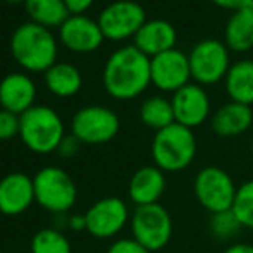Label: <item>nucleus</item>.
I'll return each instance as SVG.
<instances>
[{"mask_svg":"<svg viewBox=\"0 0 253 253\" xmlns=\"http://www.w3.org/2000/svg\"><path fill=\"white\" fill-rule=\"evenodd\" d=\"M103 88L116 100H133L152 84L150 57L134 45H124L110 53L102 73Z\"/></svg>","mask_w":253,"mask_h":253,"instance_id":"f257e3e1","label":"nucleus"},{"mask_svg":"<svg viewBox=\"0 0 253 253\" xmlns=\"http://www.w3.org/2000/svg\"><path fill=\"white\" fill-rule=\"evenodd\" d=\"M9 47L14 60L28 73H45L57 62L59 55V42L52 30L31 21L14 30Z\"/></svg>","mask_w":253,"mask_h":253,"instance_id":"f03ea898","label":"nucleus"},{"mask_svg":"<svg viewBox=\"0 0 253 253\" xmlns=\"http://www.w3.org/2000/svg\"><path fill=\"white\" fill-rule=\"evenodd\" d=\"M197 138L193 129L174 123L157 131L152 140L153 166L164 172H181L191 166L197 155Z\"/></svg>","mask_w":253,"mask_h":253,"instance_id":"7ed1b4c3","label":"nucleus"},{"mask_svg":"<svg viewBox=\"0 0 253 253\" xmlns=\"http://www.w3.org/2000/svg\"><path fill=\"white\" fill-rule=\"evenodd\" d=\"M66 136L60 116L48 105H35L21 116L19 138L28 150L47 155L57 152Z\"/></svg>","mask_w":253,"mask_h":253,"instance_id":"20e7f679","label":"nucleus"},{"mask_svg":"<svg viewBox=\"0 0 253 253\" xmlns=\"http://www.w3.org/2000/svg\"><path fill=\"white\" fill-rule=\"evenodd\" d=\"M35 198L38 205L52 213H66L78 200V188L64 169L47 166L33 177Z\"/></svg>","mask_w":253,"mask_h":253,"instance_id":"39448f33","label":"nucleus"},{"mask_svg":"<svg viewBox=\"0 0 253 253\" xmlns=\"http://www.w3.org/2000/svg\"><path fill=\"white\" fill-rule=\"evenodd\" d=\"M193 191L198 203L207 212H210V215H213L233 210L238 186L224 169L217 166H207L195 176Z\"/></svg>","mask_w":253,"mask_h":253,"instance_id":"423d86ee","label":"nucleus"},{"mask_svg":"<svg viewBox=\"0 0 253 253\" xmlns=\"http://www.w3.org/2000/svg\"><path fill=\"white\" fill-rule=\"evenodd\" d=\"M129 224L134 240L152 253L166 248L172 238V217L160 203L136 207Z\"/></svg>","mask_w":253,"mask_h":253,"instance_id":"0eeeda50","label":"nucleus"},{"mask_svg":"<svg viewBox=\"0 0 253 253\" xmlns=\"http://www.w3.org/2000/svg\"><path fill=\"white\" fill-rule=\"evenodd\" d=\"M191 69V80L202 86L217 84L226 80V74L231 67L229 48L226 43L215 38L202 40L188 53Z\"/></svg>","mask_w":253,"mask_h":253,"instance_id":"6e6552de","label":"nucleus"},{"mask_svg":"<svg viewBox=\"0 0 253 253\" xmlns=\"http://www.w3.org/2000/svg\"><path fill=\"white\" fill-rule=\"evenodd\" d=\"M121 129V121L112 109L103 105H86L71 121V134L83 145H103L112 141Z\"/></svg>","mask_w":253,"mask_h":253,"instance_id":"1a4fd4ad","label":"nucleus"},{"mask_svg":"<svg viewBox=\"0 0 253 253\" xmlns=\"http://www.w3.org/2000/svg\"><path fill=\"white\" fill-rule=\"evenodd\" d=\"M98 24L105 37L110 42H124L134 38L136 33L147 23V14L145 9L134 0H116L103 7Z\"/></svg>","mask_w":253,"mask_h":253,"instance_id":"9d476101","label":"nucleus"},{"mask_svg":"<svg viewBox=\"0 0 253 253\" xmlns=\"http://www.w3.org/2000/svg\"><path fill=\"white\" fill-rule=\"evenodd\" d=\"M84 217H86V231L98 240L117 236L131 220L127 203L117 197H105L95 202L84 212Z\"/></svg>","mask_w":253,"mask_h":253,"instance_id":"9b49d317","label":"nucleus"},{"mask_svg":"<svg viewBox=\"0 0 253 253\" xmlns=\"http://www.w3.org/2000/svg\"><path fill=\"white\" fill-rule=\"evenodd\" d=\"M152 84L160 91L176 93L183 86L190 84L191 69L190 59L184 52L172 48L150 59Z\"/></svg>","mask_w":253,"mask_h":253,"instance_id":"f8f14e48","label":"nucleus"},{"mask_svg":"<svg viewBox=\"0 0 253 253\" xmlns=\"http://www.w3.org/2000/svg\"><path fill=\"white\" fill-rule=\"evenodd\" d=\"M103 37L98 21L81 16H69L59 28V42L74 53H91L102 47Z\"/></svg>","mask_w":253,"mask_h":253,"instance_id":"ddd939ff","label":"nucleus"},{"mask_svg":"<svg viewBox=\"0 0 253 253\" xmlns=\"http://www.w3.org/2000/svg\"><path fill=\"white\" fill-rule=\"evenodd\" d=\"M170 103L176 123L190 129L202 126L210 116L209 93L198 83H190L172 93Z\"/></svg>","mask_w":253,"mask_h":253,"instance_id":"4468645a","label":"nucleus"},{"mask_svg":"<svg viewBox=\"0 0 253 253\" xmlns=\"http://www.w3.org/2000/svg\"><path fill=\"white\" fill-rule=\"evenodd\" d=\"M35 202L33 177L24 172H10L0 179V213L7 217L21 215Z\"/></svg>","mask_w":253,"mask_h":253,"instance_id":"2eb2a0df","label":"nucleus"},{"mask_svg":"<svg viewBox=\"0 0 253 253\" xmlns=\"http://www.w3.org/2000/svg\"><path fill=\"white\" fill-rule=\"evenodd\" d=\"M37 84L26 73H10L0 80V107L23 116L37 103Z\"/></svg>","mask_w":253,"mask_h":253,"instance_id":"dca6fc26","label":"nucleus"},{"mask_svg":"<svg viewBox=\"0 0 253 253\" xmlns=\"http://www.w3.org/2000/svg\"><path fill=\"white\" fill-rule=\"evenodd\" d=\"M177 31L166 19H148L133 38V45L147 57H157L176 48Z\"/></svg>","mask_w":253,"mask_h":253,"instance_id":"f3484780","label":"nucleus"},{"mask_svg":"<svg viewBox=\"0 0 253 253\" xmlns=\"http://www.w3.org/2000/svg\"><path fill=\"white\" fill-rule=\"evenodd\" d=\"M166 191V172L157 166L140 167L131 176L127 184V197L136 207L159 203Z\"/></svg>","mask_w":253,"mask_h":253,"instance_id":"a211bd4d","label":"nucleus"},{"mask_svg":"<svg viewBox=\"0 0 253 253\" xmlns=\"http://www.w3.org/2000/svg\"><path fill=\"white\" fill-rule=\"evenodd\" d=\"M253 124L252 107L229 102L219 107L212 116V129L220 138H234L247 133Z\"/></svg>","mask_w":253,"mask_h":253,"instance_id":"6ab92c4d","label":"nucleus"},{"mask_svg":"<svg viewBox=\"0 0 253 253\" xmlns=\"http://www.w3.org/2000/svg\"><path fill=\"white\" fill-rule=\"evenodd\" d=\"M224 43L233 52H248L253 48V2L234 10L224 28Z\"/></svg>","mask_w":253,"mask_h":253,"instance_id":"aec40b11","label":"nucleus"},{"mask_svg":"<svg viewBox=\"0 0 253 253\" xmlns=\"http://www.w3.org/2000/svg\"><path fill=\"white\" fill-rule=\"evenodd\" d=\"M47 90L59 98H71L80 93L83 86V74L71 62H55L43 73Z\"/></svg>","mask_w":253,"mask_h":253,"instance_id":"412c9836","label":"nucleus"},{"mask_svg":"<svg viewBox=\"0 0 253 253\" xmlns=\"http://www.w3.org/2000/svg\"><path fill=\"white\" fill-rule=\"evenodd\" d=\"M226 91L231 102L253 105V60L241 59L231 64L226 74Z\"/></svg>","mask_w":253,"mask_h":253,"instance_id":"4be33fe9","label":"nucleus"},{"mask_svg":"<svg viewBox=\"0 0 253 253\" xmlns=\"http://www.w3.org/2000/svg\"><path fill=\"white\" fill-rule=\"evenodd\" d=\"M24 9L31 23L40 24L48 30H53V28L59 30L71 16L64 0H26Z\"/></svg>","mask_w":253,"mask_h":253,"instance_id":"5701e85b","label":"nucleus"},{"mask_svg":"<svg viewBox=\"0 0 253 253\" xmlns=\"http://www.w3.org/2000/svg\"><path fill=\"white\" fill-rule=\"evenodd\" d=\"M140 119L147 127L157 131L169 127L176 123L174 119V110L170 100L164 97H150L147 98L140 107Z\"/></svg>","mask_w":253,"mask_h":253,"instance_id":"b1692460","label":"nucleus"},{"mask_svg":"<svg viewBox=\"0 0 253 253\" xmlns=\"http://www.w3.org/2000/svg\"><path fill=\"white\" fill-rule=\"evenodd\" d=\"M30 250L31 253H71V243L60 231L45 227L31 238Z\"/></svg>","mask_w":253,"mask_h":253,"instance_id":"393cba45","label":"nucleus"},{"mask_svg":"<svg viewBox=\"0 0 253 253\" xmlns=\"http://www.w3.org/2000/svg\"><path fill=\"white\" fill-rule=\"evenodd\" d=\"M233 212L236 213L241 226L253 231V179L245 181L241 186H238Z\"/></svg>","mask_w":253,"mask_h":253,"instance_id":"a878e982","label":"nucleus"},{"mask_svg":"<svg viewBox=\"0 0 253 253\" xmlns=\"http://www.w3.org/2000/svg\"><path fill=\"white\" fill-rule=\"evenodd\" d=\"M241 229H243V226H241V222L238 220L236 213H234L233 210L213 213L212 220H210V233L219 241L231 240V238L236 236Z\"/></svg>","mask_w":253,"mask_h":253,"instance_id":"bb28decb","label":"nucleus"},{"mask_svg":"<svg viewBox=\"0 0 253 253\" xmlns=\"http://www.w3.org/2000/svg\"><path fill=\"white\" fill-rule=\"evenodd\" d=\"M21 129V116L0 109V141L12 140L19 136Z\"/></svg>","mask_w":253,"mask_h":253,"instance_id":"cd10ccee","label":"nucleus"},{"mask_svg":"<svg viewBox=\"0 0 253 253\" xmlns=\"http://www.w3.org/2000/svg\"><path fill=\"white\" fill-rule=\"evenodd\" d=\"M107 253H152V252L147 250L143 245L138 243L134 238H121V240H116L110 245Z\"/></svg>","mask_w":253,"mask_h":253,"instance_id":"c85d7f7f","label":"nucleus"},{"mask_svg":"<svg viewBox=\"0 0 253 253\" xmlns=\"http://www.w3.org/2000/svg\"><path fill=\"white\" fill-rule=\"evenodd\" d=\"M81 145H83V143H81V141L78 140L74 134H66V136H64V140L60 141L57 152H59V155L64 157V159H71V157H74L78 152H80Z\"/></svg>","mask_w":253,"mask_h":253,"instance_id":"c756f323","label":"nucleus"},{"mask_svg":"<svg viewBox=\"0 0 253 253\" xmlns=\"http://www.w3.org/2000/svg\"><path fill=\"white\" fill-rule=\"evenodd\" d=\"M64 3H66L71 16H81L93 5L95 0H64Z\"/></svg>","mask_w":253,"mask_h":253,"instance_id":"7c9ffc66","label":"nucleus"},{"mask_svg":"<svg viewBox=\"0 0 253 253\" xmlns=\"http://www.w3.org/2000/svg\"><path fill=\"white\" fill-rule=\"evenodd\" d=\"M213 5L220 7V9H229V10H240L243 7L250 5L253 0H210Z\"/></svg>","mask_w":253,"mask_h":253,"instance_id":"2f4dec72","label":"nucleus"},{"mask_svg":"<svg viewBox=\"0 0 253 253\" xmlns=\"http://www.w3.org/2000/svg\"><path fill=\"white\" fill-rule=\"evenodd\" d=\"M69 227L73 231H86V217L83 215H78V213H74V215L69 217Z\"/></svg>","mask_w":253,"mask_h":253,"instance_id":"473e14b6","label":"nucleus"},{"mask_svg":"<svg viewBox=\"0 0 253 253\" xmlns=\"http://www.w3.org/2000/svg\"><path fill=\"white\" fill-rule=\"evenodd\" d=\"M222 253H253V245L248 243H233Z\"/></svg>","mask_w":253,"mask_h":253,"instance_id":"72a5a7b5","label":"nucleus"},{"mask_svg":"<svg viewBox=\"0 0 253 253\" xmlns=\"http://www.w3.org/2000/svg\"><path fill=\"white\" fill-rule=\"evenodd\" d=\"M0 2H5V3H24L26 0H0Z\"/></svg>","mask_w":253,"mask_h":253,"instance_id":"f704fd0d","label":"nucleus"},{"mask_svg":"<svg viewBox=\"0 0 253 253\" xmlns=\"http://www.w3.org/2000/svg\"><path fill=\"white\" fill-rule=\"evenodd\" d=\"M252 155H253V141H252Z\"/></svg>","mask_w":253,"mask_h":253,"instance_id":"c9c22d12","label":"nucleus"},{"mask_svg":"<svg viewBox=\"0 0 253 253\" xmlns=\"http://www.w3.org/2000/svg\"><path fill=\"white\" fill-rule=\"evenodd\" d=\"M0 253H3V252H0Z\"/></svg>","mask_w":253,"mask_h":253,"instance_id":"e433bc0d","label":"nucleus"}]
</instances>
